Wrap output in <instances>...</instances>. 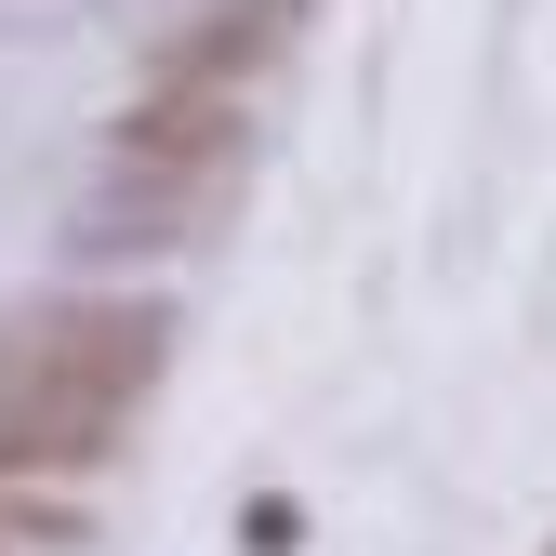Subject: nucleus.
I'll use <instances>...</instances> for the list:
<instances>
[{
    "instance_id": "1",
    "label": "nucleus",
    "mask_w": 556,
    "mask_h": 556,
    "mask_svg": "<svg viewBox=\"0 0 556 556\" xmlns=\"http://www.w3.org/2000/svg\"><path fill=\"white\" fill-rule=\"evenodd\" d=\"M147 358H160L147 305H53L14 358H0V477L93 464L119 438V410L147 397Z\"/></svg>"
},
{
    "instance_id": "2",
    "label": "nucleus",
    "mask_w": 556,
    "mask_h": 556,
    "mask_svg": "<svg viewBox=\"0 0 556 556\" xmlns=\"http://www.w3.org/2000/svg\"><path fill=\"white\" fill-rule=\"evenodd\" d=\"M239 132H252V106H239V80H160L147 106H132V173H173V186H213L226 160H239Z\"/></svg>"
}]
</instances>
